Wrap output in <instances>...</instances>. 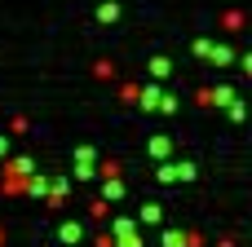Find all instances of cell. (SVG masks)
<instances>
[{"label":"cell","instance_id":"6da1fadb","mask_svg":"<svg viewBox=\"0 0 252 247\" xmlns=\"http://www.w3.org/2000/svg\"><path fill=\"white\" fill-rule=\"evenodd\" d=\"M195 164H164L159 168V181H195Z\"/></svg>","mask_w":252,"mask_h":247},{"label":"cell","instance_id":"7a4b0ae2","mask_svg":"<svg viewBox=\"0 0 252 247\" xmlns=\"http://www.w3.org/2000/svg\"><path fill=\"white\" fill-rule=\"evenodd\" d=\"M80 239H84V225L80 221H62L58 225V243H80Z\"/></svg>","mask_w":252,"mask_h":247},{"label":"cell","instance_id":"3957f363","mask_svg":"<svg viewBox=\"0 0 252 247\" xmlns=\"http://www.w3.org/2000/svg\"><path fill=\"white\" fill-rule=\"evenodd\" d=\"M9 172H13V177H31V172H35V159H27V155H22V159H13V164H9Z\"/></svg>","mask_w":252,"mask_h":247},{"label":"cell","instance_id":"277c9868","mask_svg":"<svg viewBox=\"0 0 252 247\" xmlns=\"http://www.w3.org/2000/svg\"><path fill=\"white\" fill-rule=\"evenodd\" d=\"M22 190H27V194H35V199H49V181H44V177H31Z\"/></svg>","mask_w":252,"mask_h":247},{"label":"cell","instance_id":"5b68a950","mask_svg":"<svg viewBox=\"0 0 252 247\" xmlns=\"http://www.w3.org/2000/svg\"><path fill=\"white\" fill-rule=\"evenodd\" d=\"M146 150H151V159H168V150H173V146H168V137H155Z\"/></svg>","mask_w":252,"mask_h":247},{"label":"cell","instance_id":"8992f818","mask_svg":"<svg viewBox=\"0 0 252 247\" xmlns=\"http://www.w3.org/2000/svg\"><path fill=\"white\" fill-rule=\"evenodd\" d=\"M102 199H124V186H120V177H106V190H102Z\"/></svg>","mask_w":252,"mask_h":247},{"label":"cell","instance_id":"52a82bcc","mask_svg":"<svg viewBox=\"0 0 252 247\" xmlns=\"http://www.w3.org/2000/svg\"><path fill=\"white\" fill-rule=\"evenodd\" d=\"M164 247H190V239L182 230H164Z\"/></svg>","mask_w":252,"mask_h":247},{"label":"cell","instance_id":"ba28073f","mask_svg":"<svg viewBox=\"0 0 252 247\" xmlns=\"http://www.w3.org/2000/svg\"><path fill=\"white\" fill-rule=\"evenodd\" d=\"M137 221H142V225H159V208H155V203H146V208L137 212Z\"/></svg>","mask_w":252,"mask_h":247},{"label":"cell","instance_id":"9c48e42d","mask_svg":"<svg viewBox=\"0 0 252 247\" xmlns=\"http://www.w3.org/2000/svg\"><path fill=\"white\" fill-rule=\"evenodd\" d=\"M142 106H146V110L159 106V88H146V93H142Z\"/></svg>","mask_w":252,"mask_h":247},{"label":"cell","instance_id":"30bf717a","mask_svg":"<svg viewBox=\"0 0 252 247\" xmlns=\"http://www.w3.org/2000/svg\"><path fill=\"white\" fill-rule=\"evenodd\" d=\"M208 102H221V106H230V88H217V93H208Z\"/></svg>","mask_w":252,"mask_h":247},{"label":"cell","instance_id":"8fae6325","mask_svg":"<svg viewBox=\"0 0 252 247\" xmlns=\"http://www.w3.org/2000/svg\"><path fill=\"white\" fill-rule=\"evenodd\" d=\"M75 159H80V164H93L97 155H93V146H80V150H75Z\"/></svg>","mask_w":252,"mask_h":247},{"label":"cell","instance_id":"7c38bea8","mask_svg":"<svg viewBox=\"0 0 252 247\" xmlns=\"http://www.w3.org/2000/svg\"><path fill=\"white\" fill-rule=\"evenodd\" d=\"M0 155H9V141H4V137H0Z\"/></svg>","mask_w":252,"mask_h":247}]
</instances>
